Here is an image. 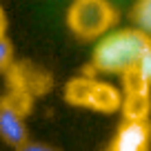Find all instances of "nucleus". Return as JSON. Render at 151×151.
<instances>
[{
  "label": "nucleus",
  "mask_w": 151,
  "mask_h": 151,
  "mask_svg": "<svg viewBox=\"0 0 151 151\" xmlns=\"http://www.w3.org/2000/svg\"><path fill=\"white\" fill-rule=\"evenodd\" d=\"M151 40L136 27L113 29L93 42L87 73L91 76H124L136 71Z\"/></svg>",
  "instance_id": "f03ea898"
},
{
  "label": "nucleus",
  "mask_w": 151,
  "mask_h": 151,
  "mask_svg": "<svg viewBox=\"0 0 151 151\" xmlns=\"http://www.w3.org/2000/svg\"><path fill=\"white\" fill-rule=\"evenodd\" d=\"M120 113L122 120H149L151 116V87L138 71L120 76Z\"/></svg>",
  "instance_id": "39448f33"
},
{
  "label": "nucleus",
  "mask_w": 151,
  "mask_h": 151,
  "mask_svg": "<svg viewBox=\"0 0 151 151\" xmlns=\"http://www.w3.org/2000/svg\"><path fill=\"white\" fill-rule=\"evenodd\" d=\"M104 151H151V120H120Z\"/></svg>",
  "instance_id": "423d86ee"
},
{
  "label": "nucleus",
  "mask_w": 151,
  "mask_h": 151,
  "mask_svg": "<svg viewBox=\"0 0 151 151\" xmlns=\"http://www.w3.org/2000/svg\"><path fill=\"white\" fill-rule=\"evenodd\" d=\"M7 14L5 9H2V5H0V38H7Z\"/></svg>",
  "instance_id": "9b49d317"
},
{
  "label": "nucleus",
  "mask_w": 151,
  "mask_h": 151,
  "mask_svg": "<svg viewBox=\"0 0 151 151\" xmlns=\"http://www.w3.org/2000/svg\"><path fill=\"white\" fill-rule=\"evenodd\" d=\"M51 89V76L31 60H16L5 73V91L0 93V140L16 149L29 140L27 120L36 98Z\"/></svg>",
  "instance_id": "f257e3e1"
},
{
  "label": "nucleus",
  "mask_w": 151,
  "mask_h": 151,
  "mask_svg": "<svg viewBox=\"0 0 151 151\" xmlns=\"http://www.w3.org/2000/svg\"><path fill=\"white\" fill-rule=\"evenodd\" d=\"M62 98L69 107L87 109L93 113L109 116V113L120 111V87L91 73L69 78L62 89Z\"/></svg>",
  "instance_id": "20e7f679"
},
{
  "label": "nucleus",
  "mask_w": 151,
  "mask_h": 151,
  "mask_svg": "<svg viewBox=\"0 0 151 151\" xmlns=\"http://www.w3.org/2000/svg\"><path fill=\"white\" fill-rule=\"evenodd\" d=\"M136 71L140 73L142 80L151 87V45H149V49L145 51V56H142V60H140V65H138Z\"/></svg>",
  "instance_id": "9d476101"
},
{
  "label": "nucleus",
  "mask_w": 151,
  "mask_h": 151,
  "mask_svg": "<svg viewBox=\"0 0 151 151\" xmlns=\"http://www.w3.org/2000/svg\"><path fill=\"white\" fill-rule=\"evenodd\" d=\"M14 151H62L56 145H49V142H38V140H24L22 145H18Z\"/></svg>",
  "instance_id": "1a4fd4ad"
},
{
  "label": "nucleus",
  "mask_w": 151,
  "mask_h": 151,
  "mask_svg": "<svg viewBox=\"0 0 151 151\" xmlns=\"http://www.w3.org/2000/svg\"><path fill=\"white\" fill-rule=\"evenodd\" d=\"M67 29L78 40L98 42L102 36L116 29L118 11L111 0H71L65 14Z\"/></svg>",
  "instance_id": "7ed1b4c3"
},
{
  "label": "nucleus",
  "mask_w": 151,
  "mask_h": 151,
  "mask_svg": "<svg viewBox=\"0 0 151 151\" xmlns=\"http://www.w3.org/2000/svg\"><path fill=\"white\" fill-rule=\"evenodd\" d=\"M14 62H16V56H14L11 40L9 38H0V76H5Z\"/></svg>",
  "instance_id": "6e6552de"
},
{
  "label": "nucleus",
  "mask_w": 151,
  "mask_h": 151,
  "mask_svg": "<svg viewBox=\"0 0 151 151\" xmlns=\"http://www.w3.org/2000/svg\"><path fill=\"white\" fill-rule=\"evenodd\" d=\"M131 22L151 40V0H136L131 5Z\"/></svg>",
  "instance_id": "0eeeda50"
}]
</instances>
